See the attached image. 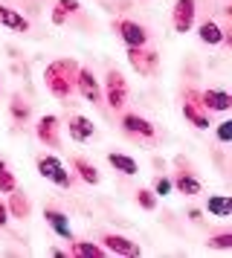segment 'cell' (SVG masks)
<instances>
[{"instance_id": "cell-19", "label": "cell", "mask_w": 232, "mask_h": 258, "mask_svg": "<svg viewBox=\"0 0 232 258\" xmlns=\"http://www.w3.org/2000/svg\"><path fill=\"white\" fill-rule=\"evenodd\" d=\"M107 249L102 244H93V241H73L70 244V255H79V258H102Z\"/></svg>"}, {"instance_id": "cell-22", "label": "cell", "mask_w": 232, "mask_h": 258, "mask_svg": "<svg viewBox=\"0 0 232 258\" xmlns=\"http://www.w3.org/2000/svg\"><path fill=\"white\" fill-rule=\"evenodd\" d=\"M73 171H79V177L84 183H90V186H96V183L102 180L99 171H96V165H93L90 160H84V157H73Z\"/></svg>"}, {"instance_id": "cell-32", "label": "cell", "mask_w": 232, "mask_h": 258, "mask_svg": "<svg viewBox=\"0 0 232 258\" xmlns=\"http://www.w3.org/2000/svg\"><path fill=\"white\" fill-rule=\"evenodd\" d=\"M3 168H9V165H6V160H0V171H3Z\"/></svg>"}, {"instance_id": "cell-13", "label": "cell", "mask_w": 232, "mask_h": 258, "mask_svg": "<svg viewBox=\"0 0 232 258\" xmlns=\"http://www.w3.org/2000/svg\"><path fill=\"white\" fill-rule=\"evenodd\" d=\"M67 131H70V140L87 142L93 134H96V125H93L87 116H81V113H73V116L67 119Z\"/></svg>"}, {"instance_id": "cell-29", "label": "cell", "mask_w": 232, "mask_h": 258, "mask_svg": "<svg viewBox=\"0 0 232 258\" xmlns=\"http://www.w3.org/2000/svg\"><path fill=\"white\" fill-rule=\"evenodd\" d=\"M215 137H218V142H223V145H226V142L232 140V122H229V119H226V122H220V125H218V131H215Z\"/></svg>"}, {"instance_id": "cell-17", "label": "cell", "mask_w": 232, "mask_h": 258, "mask_svg": "<svg viewBox=\"0 0 232 258\" xmlns=\"http://www.w3.org/2000/svg\"><path fill=\"white\" fill-rule=\"evenodd\" d=\"M171 188H177V191H180V195H186V198H195V195H200V191H203L200 180H197L195 174H189V171H180V174L174 177Z\"/></svg>"}, {"instance_id": "cell-14", "label": "cell", "mask_w": 232, "mask_h": 258, "mask_svg": "<svg viewBox=\"0 0 232 258\" xmlns=\"http://www.w3.org/2000/svg\"><path fill=\"white\" fill-rule=\"evenodd\" d=\"M44 218L46 223L55 229L58 238H67V241H73V229H70V218L64 215L61 209H55V206H49V209H44Z\"/></svg>"}, {"instance_id": "cell-26", "label": "cell", "mask_w": 232, "mask_h": 258, "mask_svg": "<svg viewBox=\"0 0 232 258\" xmlns=\"http://www.w3.org/2000/svg\"><path fill=\"white\" fill-rule=\"evenodd\" d=\"M137 203L145 212H154L157 209V195H154L151 188H137Z\"/></svg>"}, {"instance_id": "cell-3", "label": "cell", "mask_w": 232, "mask_h": 258, "mask_svg": "<svg viewBox=\"0 0 232 258\" xmlns=\"http://www.w3.org/2000/svg\"><path fill=\"white\" fill-rule=\"evenodd\" d=\"M104 102L113 107V110H122L128 102V82L119 70H107L104 76Z\"/></svg>"}, {"instance_id": "cell-28", "label": "cell", "mask_w": 232, "mask_h": 258, "mask_svg": "<svg viewBox=\"0 0 232 258\" xmlns=\"http://www.w3.org/2000/svg\"><path fill=\"white\" fill-rule=\"evenodd\" d=\"M151 191H154L157 198H165V195H171V180H168V177H157Z\"/></svg>"}, {"instance_id": "cell-10", "label": "cell", "mask_w": 232, "mask_h": 258, "mask_svg": "<svg viewBox=\"0 0 232 258\" xmlns=\"http://www.w3.org/2000/svg\"><path fill=\"white\" fill-rule=\"evenodd\" d=\"M102 246L113 255H142V246L137 241H131L125 235H116V232H107L102 235Z\"/></svg>"}, {"instance_id": "cell-11", "label": "cell", "mask_w": 232, "mask_h": 258, "mask_svg": "<svg viewBox=\"0 0 232 258\" xmlns=\"http://www.w3.org/2000/svg\"><path fill=\"white\" fill-rule=\"evenodd\" d=\"M122 128H125V134L142 137V140H154V134H157V128L145 116H139V113H125L122 116Z\"/></svg>"}, {"instance_id": "cell-30", "label": "cell", "mask_w": 232, "mask_h": 258, "mask_svg": "<svg viewBox=\"0 0 232 258\" xmlns=\"http://www.w3.org/2000/svg\"><path fill=\"white\" fill-rule=\"evenodd\" d=\"M9 223V209H6V203L0 200V226H6Z\"/></svg>"}, {"instance_id": "cell-7", "label": "cell", "mask_w": 232, "mask_h": 258, "mask_svg": "<svg viewBox=\"0 0 232 258\" xmlns=\"http://www.w3.org/2000/svg\"><path fill=\"white\" fill-rule=\"evenodd\" d=\"M113 29L119 32V38L125 41L128 47H145L148 44V29L142 24H137V21H128V18H122V21H116Z\"/></svg>"}, {"instance_id": "cell-1", "label": "cell", "mask_w": 232, "mask_h": 258, "mask_svg": "<svg viewBox=\"0 0 232 258\" xmlns=\"http://www.w3.org/2000/svg\"><path fill=\"white\" fill-rule=\"evenodd\" d=\"M76 73H79V61L73 58H58L52 64H46L44 70V82H46V90L55 96V99H70L76 93Z\"/></svg>"}, {"instance_id": "cell-31", "label": "cell", "mask_w": 232, "mask_h": 258, "mask_svg": "<svg viewBox=\"0 0 232 258\" xmlns=\"http://www.w3.org/2000/svg\"><path fill=\"white\" fill-rule=\"evenodd\" d=\"M200 215H203V212H200V209H189V221L200 223V221H203V218H200Z\"/></svg>"}, {"instance_id": "cell-27", "label": "cell", "mask_w": 232, "mask_h": 258, "mask_svg": "<svg viewBox=\"0 0 232 258\" xmlns=\"http://www.w3.org/2000/svg\"><path fill=\"white\" fill-rule=\"evenodd\" d=\"M15 188H18L15 174H12L9 168H3V171H0V195H9V191H15Z\"/></svg>"}, {"instance_id": "cell-25", "label": "cell", "mask_w": 232, "mask_h": 258, "mask_svg": "<svg viewBox=\"0 0 232 258\" xmlns=\"http://www.w3.org/2000/svg\"><path fill=\"white\" fill-rule=\"evenodd\" d=\"M209 249H232V232L226 229V232H218V235H212L206 241Z\"/></svg>"}, {"instance_id": "cell-21", "label": "cell", "mask_w": 232, "mask_h": 258, "mask_svg": "<svg viewBox=\"0 0 232 258\" xmlns=\"http://www.w3.org/2000/svg\"><path fill=\"white\" fill-rule=\"evenodd\" d=\"M206 212L215 218H229L232 215V200L226 195H209L206 200Z\"/></svg>"}, {"instance_id": "cell-24", "label": "cell", "mask_w": 232, "mask_h": 258, "mask_svg": "<svg viewBox=\"0 0 232 258\" xmlns=\"http://www.w3.org/2000/svg\"><path fill=\"white\" fill-rule=\"evenodd\" d=\"M9 113H12V119H15V122H26V119H29V113H32V107H29V102H26L23 96H12Z\"/></svg>"}, {"instance_id": "cell-12", "label": "cell", "mask_w": 232, "mask_h": 258, "mask_svg": "<svg viewBox=\"0 0 232 258\" xmlns=\"http://www.w3.org/2000/svg\"><path fill=\"white\" fill-rule=\"evenodd\" d=\"M200 105L206 107L209 113H226V110H232V96L226 90H203Z\"/></svg>"}, {"instance_id": "cell-2", "label": "cell", "mask_w": 232, "mask_h": 258, "mask_svg": "<svg viewBox=\"0 0 232 258\" xmlns=\"http://www.w3.org/2000/svg\"><path fill=\"white\" fill-rule=\"evenodd\" d=\"M38 174L44 177V180H49V183H55V186H61V188L73 186V174H70L67 168L61 165V160L52 157V154L38 157Z\"/></svg>"}, {"instance_id": "cell-20", "label": "cell", "mask_w": 232, "mask_h": 258, "mask_svg": "<svg viewBox=\"0 0 232 258\" xmlns=\"http://www.w3.org/2000/svg\"><path fill=\"white\" fill-rule=\"evenodd\" d=\"M107 163L113 165L119 174H125V177H131V174H137V171H139L137 160H134V157H128V154H116V151H110V154H107Z\"/></svg>"}, {"instance_id": "cell-6", "label": "cell", "mask_w": 232, "mask_h": 258, "mask_svg": "<svg viewBox=\"0 0 232 258\" xmlns=\"http://www.w3.org/2000/svg\"><path fill=\"white\" fill-rule=\"evenodd\" d=\"M195 15H197V0H177L171 9V26L174 32L186 35L195 26Z\"/></svg>"}, {"instance_id": "cell-8", "label": "cell", "mask_w": 232, "mask_h": 258, "mask_svg": "<svg viewBox=\"0 0 232 258\" xmlns=\"http://www.w3.org/2000/svg\"><path fill=\"white\" fill-rule=\"evenodd\" d=\"M76 90L84 96V102H93V105L102 102V87H99L90 67H79V73H76Z\"/></svg>"}, {"instance_id": "cell-18", "label": "cell", "mask_w": 232, "mask_h": 258, "mask_svg": "<svg viewBox=\"0 0 232 258\" xmlns=\"http://www.w3.org/2000/svg\"><path fill=\"white\" fill-rule=\"evenodd\" d=\"M197 35H200L203 44L218 47V44H223V26H218L215 21H203V24L197 26Z\"/></svg>"}, {"instance_id": "cell-15", "label": "cell", "mask_w": 232, "mask_h": 258, "mask_svg": "<svg viewBox=\"0 0 232 258\" xmlns=\"http://www.w3.org/2000/svg\"><path fill=\"white\" fill-rule=\"evenodd\" d=\"M0 26H6L12 32H29V21H26L18 9L3 6V3H0Z\"/></svg>"}, {"instance_id": "cell-9", "label": "cell", "mask_w": 232, "mask_h": 258, "mask_svg": "<svg viewBox=\"0 0 232 258\" xmlns=\"http://www.w3.org/2000/svg\"><path fill=\"white\" fill-rule=\"evenodd\" d=\"M58 128H61V119L55 113H46V116L38 119V125H35V137L38 142H44L46 148H58L61 140H58Z\"/></svg>"}, {"instance_id": "cell-16", "label": "cell", "mask_w": 232, "mask_h": 258, "mask_svg": "<svg viewBox=\"0 0 232 258\" xmlns=\"http://www.w3.org/2000/svg\"><path fill=\"white\" fill-rule=\"evenodd\" d=\"M6 209H9L12 218H18V221H26L29 218V212H32V203H29V198L23 195V191H9V203H6Z\"/></svg>"}, {"instance_id": "cell-23", "label": "cell", "mask_w": 232, "mask_h": 258, "mask_svg": "<svg viewBox=\"0 0 232 258\" xmlns=\"http://www.w3.org/2000/svg\"><path fill=\"white\" fill-rule=\"evenodd\" d=\"M76 12H79V0H58L55 9H52V24L55 26L67 24V18L76 15Z\"/></svg>"}, {"instance_id": "cell-5", "label": "cell", "mask_w": 232, "mask_h": 258, "mask_svg": "<svg viewBox=\"0 0 232 258\" xmlns=\"http://www.w3.org/2000/svg\"><path fill=\"white\" fill-rule=\"evenodd\" d=\"M128 64L139 76H154L157 67H160V55L154 49H145V47H128Z\"/></svg>"}, {"instance_id": "cell-4", "label": "cell", "mask_w": 232, "mask_h": 258, "mask_svg": "<svg viewBox=\"0 0 232 258\" xmlns=\"http://www.w3.org/2000/svg\"><path fill=\"white\" fill-rule=\"evenodd\" d=\"M183 116L200 131H206L209 125H212V113L200 105V93H197V90H186V96H183Z\"/></svg>"}]
</instances>
